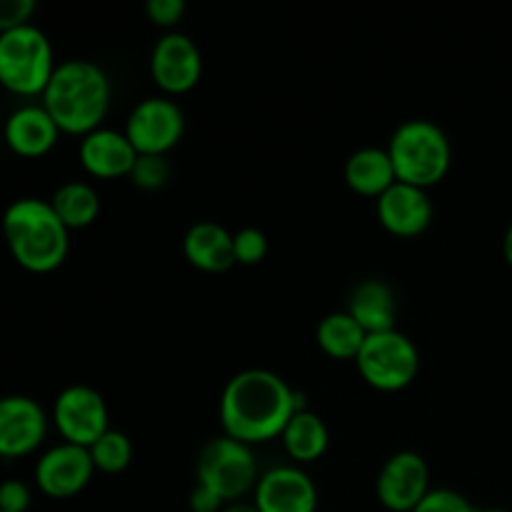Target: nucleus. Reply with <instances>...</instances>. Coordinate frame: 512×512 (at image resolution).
I'll use <instances>...</instances> for the list:
<instances>
[{"instance_id": "obj_15", "label": "nucleus", "mask_w": 512, "mask_h": 512, "mask_svg": "<svg viewBox=\"0 0 512 512\" xmlns=\"http://www.w3.org/2000/svg\"><path fill=\"white\" fill-rule=\"evenodd\" d=\"M378 220L395 238H418L433 223V200L428 190L415 188L408 183H395L375 200Z\"/></svg>"}, {"instance_id": "obj_27", "label": "nucleus", "mask_w": 512, "mask_h": 512, "mask_svg": "<svg viewBox=\"0 0 512 512\" xmlns=\"http://www.w3.org/2000/svg\"><path fill=\"white\" fill-rule=\"evenodd\" d=\"M413 512H478L470 505V500L465 495H460L458 490L450 488H438L430 490L423 498V503L418 505Z\"/></svg>"}, {"instance_id": "obj_24", "label": "nucleus", "mask_w": 512, "mask_h": 512, "mask_svg": "<svg viewBox=\"0 0 512 512\" xmlns=\"http://www.w3.org/2000/svg\"><path fill=\"white\" fill-rule=\"evenodd\" d=\"M90 460H93L95 470L105 475H118L133 460V443L120 430H108L98 443L90 445Z\"/></svg>"}, {"instance_id": "obj_32", "label": "nucleus", "mask_w": 512, "mask_h": 512, "mask_svg": "<svg viewBox=\"0 0 512 512\" xmlns=\"http://www.w3.org/2000/svg\"><path fill=\"white\" fill-rule=\"evenodd\" d=\"M503 255H505V260H508V265L512 268V225H510L508 233H505V238H503Z\"/></svg>"}, {"instance_id": "obj_29", "label": "nucleus", "mask_w": 512, "mask_h": 512, "mask_svg": "<svg viewBox=\"0 0 512 512\" xmlns=\"http://www.w3.org/2000/svg\"><path fill=\"white\" fill-rule=\"evenodd\" d=\"M145 15L158 28H175L185 15L183 0H148Z\"/></svg>"}, {"instance_id": "obj_12", "label": "nucleus", "mask_w": 512, "mask_h": 512, "mask_svg": "<svg viewBox=\"0 0 512 512\" xmlns=\"http://www.w3.org/2000/svg\"><path fill=\"white\" fill-rule=\"evenodd\" d=\"M95 475L90 450L80 445L60 443L43 453L35 463V485L43 495L53 500L75 498L88 488Z\"/></svg>"}, {"instance_id": "obj_7", "label": "nucleus", "mask_w": 512, "mask_h": 512, "mask_svg": "<svg viewBox=\"0 0 512 512\" xmlns=\"http://www.w3.org/2000/svg\"><path fill=\"white\" fill-rule=\"evenodd\" d=\"M355 365L370 388L380 393H398L418 378L420 353L413 340L395 328L388 333L368 335Z\"/></svg>"}, {"instance_id": "obj_18", "label": "nucleus", "mask_w": 512, "mask_h": 512, "mask_svg": "<svg viewBox=\"0 0 512 512\" xmlns=\"http://www.w3.org/2000/svg\"><path fill=\"white\" fill-rule=\"evenodd\" d=\"M183 255L203 273H225L235 265L233 233L213 220H200L185 233Z\"/></svg>"}, {"instance_id": "obj_17", "label": "nucleus", "mask_w": 512, "mask_h": 512, "mask_svg": "<svg viewBox=\"0 0 512 512\" xmlns=\"http://www.w3.org/2000/svg\"><path fill=\"white\" fill-rule=\"evenodd\" d=\"M3 138L20 158H43L55 148L60 130L43 105H23L8 115Z\"/></svg>"}, {"instance_id": "obj_6", "label": "nucleus", "mask_w": 512, "mask_h": 512, "mask_svg": "<svg viewBox=\"0 0 512 512\" xmlns=\"http://www.w3.org/2000/svg\"><path fill=\"white\" fill-rule=\"evenodd\" d=\"M195 478H198V485L213 490L225 505L238 503L258 485V460L250 445L220 435V438L208 440L198 453Z\"/></svg>"}, {"instance_id": "obj_14", "label": "nucleus", "mask_w": 512, "mask_h": 512, "mask_svg": "<svg viewBox=\"0 0 512 512\" xmlns=\"http://www.w3.org/2000/svg\"><path fill=\"white\" fill-rule=\"evenodd\" d=\"M260 512H315L318 488L300 465H278L260 475L253 490Z\"/></svg>"}, {"instance_id": "obj_4", "label": "nucleus", "mask_w": 512, "mask_h": 512, "mask_svg": "<svg viewBox=\"0 0 512 512\" xmlns=\"http://www.w3.org/2000/svg\"><path fill=\"white\" fill-rule=\"evenodd\" d=\"M385 150L393 160L395 178L423 190L445 180L453 163V148L445 130L425 118L400 123Z\"/></svg>"}, {"instance_id": "obj_19", "label": "nucleus", "mask_w": 512, "mask_h": 512, "mask_svg": "<svg viewBox=\"0 0 512 512\" xmlns=\"http://www.w3.org/2000/svg\"><path fill=\"white\" fill-rule=\"evenodd\" d=\"M348 310L355 323L368 335L388 333L398 323V298L385 280L368 278L353 288L348 298Z\"/></svg>"}, {"instance_id": "obj_10", "label": "nucleus", "mask_w": 512, "mask_h": 512, "mask_svg": "<svg viewBox=\"0 0 512 512\" xmlns=\"http://www.w3.org/2000/svg\"><path fill=\"white\" fill-rule=\"evenodd\" d=\"M150 75L165 95L190 93L203 75V53L190 35L168 30L150 53Z\"/></svg>"}, {"instance_id": "obj_35", "label": "nucleus", "mask_w": 512, "mask_h": 512, "mask_svg": "<svg viewBox=\"0 0 512 512\" xmlns=\"http://www.w3.org/2000/svg\"><path fill=\"white\" fill-rule=\"evenodd\" d=\"M0 512H5V510H0Z\"/></svg>"}, {"instance_id": "obj_13", "label": "nucleus", "mask_w": 512, "mask_h": 512, "mask_svg": "<svg viewBox=\"0 0 512 512\" xmlns=\"http://www.w3.org/2000/svg\"><path fill=\"white\" fill-rule=\"evenodd\" d=\"M48 435V415L28 395L0 398V458L15 460L35 453Z\"/></svg>"}, {"instance_id": "obj_3", "label": "nucleus", "mask_w": 512, "mask_h": 512, "mask_svg": "<svg viewBox=\"0 0 512 512\" xmlns=\"http://www.w3.org/2000/svg\"><path fill=\"white\" fill-rule=\"evenodd\" d=\"M3 235L15 263L28 273H53L65 263L70 230L55 215L50 200L20 198L3 213Z\"/></svg>"}, {"instance_id": "obj_26", "label": "nucleus", "mask_w": 512, "mask_h": 512, "mask_svg": "<svg viewBox=\"0 0 512 512\" xmlns=\"http://www.w3.org/2000/svg\"><path fill=\"white\" fill-rule=\"evenodd\" d=\"M233 253L238 265H258L268 255V238L258 228H240L233 233Z\"/></svg>"}, {"instance_id": "obj_20", "label": "nucleus", "mask_w": 512, "mask_h": 512, "mask_svg": "<svg viewBox=\"0 0 512 512\" xmlns=\"http://www.w3.org/2000/svg\"><path fill=\"white\" fill-rule=\"evenodd\" d=\"M345 183L353 193L378 200L398 183L393 160L385 148H360L345 163Z\"/></svg>"}, {"instance_id": "obj_9", "label": "nucleus", "mask_w": 512, "mask_h": 512, "mask_svg": "<svg viewBox=\"0 0 512 512\" xmlns=\"http://www.w3.org/2000/svg\"><path fill=\"white\" fill-rule=\"evenodd\" d=\"M108 405L90 385H68L53 403V423L63 443L90 448L110 430Z\"/></svg>"}, {"instance_id": "obj_16", "label": "nucleus", "mask_w": 512, "mask_h": 512, "mask_svg": "<svg viewBox=\"0 0 512 512\" xmlns=\"http://www.w3.org/2000/svg\"><path fill=\"white\" fill-rule=\"evenodd\" d=\"M78 158L90 178L118 180L128 178L138 153L130 145V140L125 138L123 130L98 128L85 135V138H80Z\"/></svg>"}, {"instance_id": "obj_11", "label": "nucleus", "mask_w": 512, "mask_h": 512, "mask_svg": "<svg viewBox=\"0 0 512 512\" xmlns=\"http://www.w3.org/2000/svg\"><path fill=\"white\" fill-rule=\"evenodd\" d=\"M380 505L390 512H413L430 493V468L423 455L400 450L390 455L375 480Z\"/></svg>"}, {"instance_id": "obj_5", "label": "nucleus", "mask_w": 512, "mask_h": 512, "mask_svg": "<svg viewBox=\"0 0 512 512\" xmlns=\"http://www.w3.org/2000/svg\"><path fill=\"white\" fill-rule=\"evenodd\" d=\"M55 68L53 45L38 25L30 23L0 35V85L8 93L23 98L43 95Z\"/></svg>"}, {"instance_id": "obj_34", "label": "nucleus", "mask_w": 512, "mask_h": 512, "mask_svg": "<svg viewBox=\"0 0 512 512\" xmlns=\"http://www.w3.org/2000/svg\"><path fill=\"white\" fill-rule=\"evenodd\" d=\"M478 512H510V510H505V508H488V510H478Z\"/></svg>"}, {"instance_id": "obj_1", "label": "nucleus", "mask_w": 512, "mask_h": 512, "mask_svg": "<svg viewBox=\"0 0 512 512\" xmlns=\"http://www.w3.org/2000/svg\"><path fill=\"white\" fill-rule=\"evenodd\" d=\"M300 408H305L303 398L288 380L273 370L248 368L225 383L218 413L223 435L253 448L280 438Z\"/></svg>"}, {"instance_id": "obj_33", "label": "nucleus", "mask_w": 512, "mask_h": 512, "mask_svg": "<svg viewBox=\"0 0 512 512\" xmlns=\"http://www.w3.org/2000/svg\"><path fill=\"white\" fill-rule=\"evenodd\" d=\"M223 512H260L255 505H248V503H230L225 505Z\"/></svg>"}, {"instance_id": "obj_8", "label": "nucleus", "mask_w": 512, "mask_h": 512, "mask_svg": "<svg viewBox=\"0 0 512 512\" xmlns=\"http://www.w3.org/2000/svg\"><path fill=\"white\" fill-rule=\"evenodd\" d=\"M123 133L138 155H168L183 138L185 115L168 95H153L130 110Z\"/></svg>"}, {"instance_id": "obj_30", "label": "nucleus", "mask_w": 512, "mask_h": 512, "mask_svg": "<svg viewBox=\"0 0 512 512\" xmlns=\"http://www.w3.org/2000/svg\"><path fill=\"white\" fill-rule=\"evenodd\" d=\"M33 503V493L23 480H5L0 483V510L5 512H28Z\"/></svg>"}, {"instance_id": "obj_21", "label": "nucleus", "mask_w": 512, "mask_h": 512, "mask_svg": "<svg viewBox=\"0 0 512 512\" xmlns=\"http://www.w3.org/2000/svg\"><path fill=\"white\" fill-rule=\"evenodd\" d=\"M280 440H283V448L288 458L293 460V465H308L323 458L330 443V433L318 413L300 408L288 420Z\"/></svg>"}, {"instance_id": "obj_22", "label": "nucleus", "mask_w": 512, "mask_h": 512, "mask_svg": "<svg viewBox=\"0 0 512 512\" xmlns=\"http://www.w3.org/2000/svg\"><path fill=\"white\" fill-rule=\"evenodd\" d=\"M365 338H368V333H365V330L355 323V318L348 313V310H340V313H328L323 320H320L318 328H315V340H318V348L333 360H355L358 358Z\"/></svg>"}, {"instance_id": "obj_25", "label": "nucleus", "mask_w": 512, "mask_h": 512, "mask_svg": "<svg viewBox=\"0 0 512 512\" xmlns=\"http://www.w3.org/2000/svg\"><path fill=\"white\" fill-rule=\"evenodd\" d=\"M170 175H173V168H170L168 155H138L128 178L138 190L153 193L168 185Z\"/></svg>"}, {"instance_id": "obj_2", "label": "nucleus", "mask_w": 512, "mask_h": 512, "mask_svg": "<svg viewBox=\"0 0 512 512\" xmlns=\"http://www.w3.org/2000/svg\"><path fill=\"white\" fill-rule=\"evenodd\" d=\"M110 78L98 63L85 58L63 60L43 90V108L55 120L60 133L85 138L103 128L110 110Z\"/></svg>"}, {"instance_id": "obj_23", "label": "nucleus", "mask_w": 512, "mask_h": 512, "mask_svg": "<svg viewBox=\"0 0 512 512\" xmlns=\"http://www.w3.org/2000/svg\"><path fill=\"white\" fill-rule=\"evenodd\" d=\"M50 205L68 230L90 228L100 215L98 190L83 180H70L60 185L50 198Z\"/></svg>"}, {"instance_id": "obj_28", "label": "nucleus", "mask_w": 512, "mask_h": 512, "mask_svg": "<svg viewBox=\"0 0 512 512\" xmlns=\"http://www.w3.org/2000/svg\"><path fill=\"white\" fill-rule=\"evenodd\" d=\"M35 10V0H0V35L30 25Z\"/></svg>"}, {"instance_id": "obj_31", "label": "nucleus", "mask_w": 512, "mask_h": 512, "mask_svg": "<svg viewBox=\"0 0 512 512\" xmlns=\"http://www.w3.org/2000/svg\"><path fill=\"white\" fill-rule=\"evenodd\" d=\"M188 505L190 512H223L225 508L223 500H220L213 490L205 488V485H195L193 493H190L188 498Z\"/></svg>"}]
</instances>
